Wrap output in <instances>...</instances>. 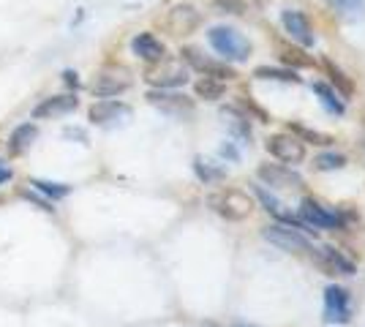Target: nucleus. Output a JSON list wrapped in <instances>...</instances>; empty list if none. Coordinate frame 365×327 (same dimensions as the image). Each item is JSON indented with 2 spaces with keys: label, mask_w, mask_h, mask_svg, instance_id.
I'll return each mask as SVG.
<instances>
[{
  "label": "nucleus",
  "mask_w": 365,
  "mask_h": 327,
  "mask_svg": "<svg viewBox=\"0 0 365 327\" xmlns=\"http://www.w3.org/2000/svg\"><path fill=\"white\" fill-rule=\"evenodd\" d=\"M207 41L215 49V55L227 63H245L254 52V44L245 38L237 28L229 25H215L207 31Z\"/></svg>",
  "instance_id": "1"
},
{
  "label": "nucleus",
  "mask_w": 365,
  "mask_h": 327,
  "mask_svg": "<svg viewBox=\"0 0 365 327\" xmlns=\"http://www.w3.org/2000/svg\"><path fill=\"white\" fill-rule=\"evenodd\" d=\"M180 61L185 63V68L197 71L199 77H213V79H221V82H232V79H237V71L232 68V63L207 58V55L197 47H182Z\"/></svg>",
  "instance_id": "2"
},
{
  "label": "nucleus",
  "mask_w": 365,
  "mask_h": 327,
  "mask_svg": "<svg viewBox=\"0 0 365 327\" xmlns=\"http://www.w3.org/2000/svg\"><path fill=\"white\" fill-rule=\"evenodd\" d=\"M207 204H210L213 213H218V216L227 218V221H243L254 210L251 197L245 191H240V188H224L218 194H210Z\"/></svg>",
  "instance_id": "3"
},
{
  "label": "nucleus",
  "mask_w": 365,
  "mask_h": 327,
  "mask_svg": "<svg viewBox=\"0 0 365 327\" xmlns=\"http://www.w3.org/2000/svg\"><path fill=\"white\" fill-rule=\"evenodd\" d=\"M300 221H303L308 229H346V218L338 210L324 207L317 199H303L300 202Z\"/></svg>",
  "instance_id": "4"
},
{
  "label": "nucleus",
  "mask_w": 365,
  "mask_h": 327,
  "mask_svg": "<svg viewBox=\"0 0 365 327\" xmlns=\"http://www.w3.org/2000/svg\"><path fill=\"white\" fill-rule=\"evenodd\" d=\"M161 25L169 31V36H191V33L199 31V25H202V11H199L197 6H191V3H178V6H172L164 19H161Z\"/></svg>",
  "instance_id": "5"
},
{
  "label": "nucleus",
  "mask_w": 365,
  "mask_h": 327,
  "mask_svg": "<svg viewBox=\"0 0 365 327\" xmlns=\"http://www.w3.org/2000/svg\"><path fill=\"white\" fill-rule=\"evenodd\" d=\"M145 98H148V104L161 109L169 118H191L194 109H197L194 98L178 93V90H158V88H153V90L145 93Z\"/></svg>",
  "instance_id": "6"
},
{
  "label": "nucleus",
  "mask_w": 365,
  "mask_h": 327,
  "mask_svg": "<svg viewBox=\"0 0 365 327\" xmlns=\"http://www.w3.org/2000/svg\"><path fill=\"white\" fill-rule=\"evenodd\" d=\"M264 150L273 158H278L281 164H300L305 158V142L297 140L292 131H281V134L267 137Z\"/></svg>",
  "instance_id": "7"
},
{
  "label": "nucleus",
  "mask_w": 365,
  "mask_h": 327,
  "mask_svg": "<svg viewBox=\"0 0 365 327\" xmlns=\"http://www.w3.org/2000/svg\"><path fill=\"white\" fill-rule=\"evenodd\" d=\"M262 237L281 251H311V240L300 229H294L289 224H270L262 229Z\"/></svg>",
  "instance_id": "8"
},
{
  "label": "nucleus",
  "mask_w": 365,
  "mask_h": 327,
  "mask_svg": "<svg viewBox=\"0 0 365 327\" xmlns=\"http://www.w3.org/2000/svg\"><path fill=\"white\" fill-rule=\"evenodd\" d=\"M153 68H148V85L158 88V90H175V88H182L188 82V68L185 66H175V63H167V58L158 63H150Z\"/></svg>",
  "instance_id": "9"
},
{
  "label": "nucleus",
  "mask_w": 365,
  "mask_h": 327,
  "mask_svg": "<svg viewBox=\"0 0 365 327\" xmlns=\"http://www.w3.org/2000/svg\"><path fill=\"white\" fill-rule=\"evenodd\" d=\"M131 118V107L123 104L118 98H101L96 101L91 109H88V120L93 125H101V128H109V125H120Z\"/></svg>",
  "instance_id": "10"
},
{
  "label": "nucleus",
  "mask_w": 365,
  "mask_h": 327,
  "mask_svg": "<svg viewBox=\"0 0 365 327\" xmlns=\"http://www.w3.org/2000/svg\"><path fill=\"white\" fill-rule=\"evenodd\" d=\"M351 319V295L344 286L324 289V322L327 325H346Z\"/></svg>",
  "instance_id": "11"
},
{
  "label": "nucleus",
  "mask_w": 365,
  "mask_h": 327,
  "mask_svg": "<svg viewBox=\"0 0 365 327\" xmlns=\"http://www.w3.org/2000/svg\"><path fill=\"white\" fill-rule=\"evenodd\" d=\"M128 88H131V79H128L125 68H104L91 82V93L98 98H115V95L125 93Z\"/></svg>",
  "instance_id": "12"
},
{
  "label": "nucleus",
  "mask_w": 365,
  "mask_h": 327,
  "mask_svg": "<svg viewBox=\"0 0 365 327\" xmlns=\"http://www.w3.org/2000/svg\"><path fill=\"white\" fill-rule=\"evenodd\" d=\"M281 25H284V31L289 36L294 44H300V47H314V41H317V33L311 28V19L303 14V11H297V9H287L284 14H281Z\"/></svg>",
  "instance_id": "13"
},
{
  "label": "nucleus",
  "mask_w": 365,
  "mask_h": 327,
  "mask_svg": "<svg viewBox=\"0 0 365 327\" xmlns=\"http://www.w3.org/2000/svg\"><path fill=\"white\" fill-rule=\"evenodd\" d=\"M76 107H79V98L74 93L49 95V98L38 101L33 107V120H55V118H63V115L74 112Z\"/></svg>",
  "instance_id": "14"
},
{
  "label": "nucleus",
  "mask_w": 365,
  "mask_h": 327,
  "mask_svg": "<svg viewBox=\"0 0 365 327\" xmlns=\"http://www.w3.org/2000/svg\"><path fill=\"white\" fill-rule=\"evenodd\" d=\"M257 177L270 188H300L303 177L297 172H292L287 164H262L257 170Z\"/></svg>",
  "instance_id": "15"
},
{
  "label": "nucleus",
  "mask_w": 365,
  "mask_h": 327,
  "mask_svg": "<svg viewBox=\"0 0 365 327\" xmlns=\"http://www.w3.org/2000/svg\"><path fill=\"white\" fill-rule=\"evenodd\" d=\"M131 52L137 55L139 61H145V63H158V61H164V58H167V47H164V41L150 31L137 33V36L131 38Z\"/></svg>",
  "instance_id": "16"
},
{
  "label": "nucleus",
  "mask_w": 365,
  "mask_h": 327,
  "mask_svg": "<svg viewBox=\"0 0 365 327\" xmlns=\"http://www.w3.org/2000/svg\"><path fill=\"white\" fill-rule=\"evenodd\" d=\"M317 265L327 273V276H354V262L346 259L344 254L333 246H324L317 251Z\"/></svg>",
  "instance_id": "17"
},
{
  "label": "nucleus",
  "mask_w": 365,
  "mask_h": 327,
  "mask_svg": "<svg viewBox=\"0 0 365 327\" xmlns=\"http://www.w3.org/2000/svg\"><path fill=\"white\" fill-rule=\"evenodd\" d=\"M221 118H224L229 134H232L235 140H240V145H251V118L245 115L243 109L237 107V104L224 107L221 109Z\"/></svg>",
  "instance_id": "18"
},
{
  "label": "nucleus",
  "mask_w": 365,
  "mask_h": 327,
  "mask_svg": "<svg viewBox=\"0 0 365 327\" xmlns=\"http://www.w3.org/2000/svg\"><path fill=\"white\" fill-rule=\"evenodd\" d=\"M275 52H278V61L284 63L287 68H314L317 61L305 52V47L294 44V41H275Z\"/></svg>",
  "instance_id": "19"
},
{
  "label": "nucleus",
  "mask_w": 365,
  "mask_h": 327,
  "mask_svg": "<svg viewBox=\"0 0 365 327\" xmlns=\"http://www.w3.org/2000/svg\"><path fill=\"white\" fill-rule=\"evenodd\" d=\"M311 90L317 93V98H319V104H322L324 109H327L330 115H335V118H341V115L346 112V101L341 98V93L335 90V88L330 85V82H324V79H314V82H311Z\"/></svg>",
  "instance_id": "20"
},
{
  "label": "nucleus",
  "mask_w": 365,
  "mask_h": 327,
  "mask_svg": "<svg viewBox=\"0 0 365 327\" xmlns=\"http://www.w3.org/2000/svg\"><path fill=\"white\" fill-rule=\"evenodd\" d=\"M36 140H38V128H36V123L16 125L14 131H11V137H9V142H6L9 156H25Z\"/></svg>",
  "instance_id": "21"
},
{
  "label": "nucleus",
  "mask_w": 365,
  "mask_h": 327,
  "mask_svg": "<svg viewBox=\"0 0 365 327\" xmlns=\"http://www.w3.org/2000/svg\"><path fill=\"white\" fill-rule=\"evenodd\" d=\"M322 68H324V74L330 77V85H333L335 90L341 93V98H344V101L354 95V82H351V77H346V74H344V71H341L333 61H327V58H324V61H322Z\"/></svg>",
  "instance_id": "22"
},
{
  "label": "nucleus",
  "mask_w": 365,
  "mask_h": 327,
  "mask_svg": "<svg viewBox=\"0 0 365 327\" xmlns=\"http://www.w3.org/2000/svg\"><path fill=\"white\" fill-rule=\"evenodd\" d=\"M194 93H197V98H205V101H218L227 93V82L213 77H199L194 82Z\"/></svg>",
  "instance_id": "23"
},
{
  "label": "nucleus",
  "mask_w": 365,
  "mask_h": 327,
  "mask_svg": "<svg viewBox=\"0 0 365 327\" xmlns=\"http://www.w3.org/2000/svg\"><path fill=\"white\" fill-rule=\"evenodd\" d=\"M257 79H273V82H287V85H300L303 79L294 74V68H273V66H259L254 68Z\"/></svg>",
  "instance_id": "24"
},
{
  "label": "nucleus",
  "mask_w": 365,
  "mask_h": 327,
  "mask_svg": "<svg viewBox=\"0 0 365 327\" xmlns=\"http://www.w3.org/2000/svg\"><path fill=\"white\" fill-rule=\"evenodd\" d=\"M287 131H292L297 140L303 142H311V145H333V137L330 134H322V131H314V128H308V125L303 123H289V128Z\"/></svg>",
  "instance_id": "25"
},
{
  "label": "nucleus",
  "mask_w": 365,
  "mask_h": 327,
  "mask_svg": "<svg viewBox=\"0 0 365 327\" xmlns=\"http://www.w3.org/2000/svg\"><path fill=\"white\" fill-rule=\"evenodd\" d=\"M194 172H197V177L202 183H215V180L224 177V170L210 164V161H205V158H194Z\"/></svg>",
  "instance_id": "26"
},
{
  "label": "nucleus",
  "mask_w": 365,
  "mask_h": 327,
  "mask_svg": "<svg viewBox=\"0 0 365 327\" xmlns=\"http://www.w3.org/2000/svg\"><path fill=\"white\" fill-rule=\"evenodd\" d=\"M327 3L341 16H349V19H357V16L365 14V0H327Z\"/></svg>",
  "instance_id": "27"
},
{
  "label": "nucleus",
  "mask_w": 365,
  "mask_h": 327,
  "mask_svg": "<svg viewBox=\"0 0 365 327\" xmlns=\"http://www.w3.org/2000/svg\"><path fill=\"white\" fill-rule=\"evenodd\" d=\"M237 107L243 109V112L248 115V118H251V120H259V123H270V115H267L264 109L259 107L257 101H254V95H251V93H243V95H240Z\"/></svg>",
  "instance_id": "28"
},
{
  "label": "nucleus",
  "mask_w": 365,
  "mask_h": 327,
  "mask_svg": "<svg viewBox=\"0 0 365 327\" xmlns=\"http://www.w3.org/2000/svg\"><path fill=\"white\" fill-rule=\"evenodd\" d=\"M314 167L319 172H335V170H344L346 167V156L344 153H322V156L314 158Z\"/></svg>",
  "instance_id": "29"
},
{
  "label": "nucleus",
  "mask_w": 365,
  "mask_h": 327,
  "mask_svg": "<svg viewBox=\"0 0 365 327\" xmlns=\"http://www.w3.org/2000/svg\"><path fill=\"white\" fill-rule=\"evenodd\" d=\"M31 186L36 191L46 194L49 199H61V197H68L71 194V186H63V183H52V180H31Z\"/></svg>",
  "instance_id": "30"
},
{
  "label": "nucleus",
  "mask_w": 365,
  "mask_h": 327,
  "mask_svg": "<svg viewBox=\"0 0 365 327\" xmlns=\"http://www.w3.org/2000/svg\"><path fill=\"white\" fill-rule=\"evenodd\" d=\"M213 9L218 14H245L248 11V3L245 0H213Z\"/></svg>",
  "instance_id": "31"
},
{
  "label": "nucleus",
  "mask_w": 365,
  "mask_h": 327,
  "mask_svg": "<svg viewBox=\"0 0 365 327\" xmlns=\"http://www.w3.org/2000/svg\"><path fill=\"white\" fill-rule=\"evenodd\" d=\"M19 194H22L25 199L36 202L38 207H41V210H46V213H52V210H55V207H52V202H46V199H38V197H36V194H31V191H19Z\"/></svg>",
  "instance_id": "32"
},
{
  "label": "nucleus",
  "mask_w": 365,
  "mask_h": 327,
  "mask_svg": "<svg viewBox=\"0 0 365 327\" xmlns=\"http://www.w3.org/2000/svg\"><path fill=\"white\" fill-rule=\"evenodd\" d=\"M221 156L229 158V161H237V158H240V153L235 150V145H232V142H224V145H221Z\"/></svg>",
  "instance_id": "33"
},
{
  "label": "nucleus",
  "mask_w": 365,
  "mask_h": 327,
  "mask_svg": "<svg viewBox=\"0 0 365 327\" xmlns=\"http://www.w3.org/2000/svg\"><path fill=\"white\" fill-rule=\"evenodd\" d=\"M11 177H14V172H11V167H9V164H6L3 158H0V186H6V183H9Z\"/></svg>",
  "instance_id": "34"
},
{
  "label": "nucleus",
  "mask_w": 365,
  "mask_h": 327,
  "mask_svg": "<svg viewBox=\"0 0 365 327\" xmlns=\"http://www.w3.org/2000/svg\"><path fill=\"white\" fill-rule=\"evenodd\" d=\"M63 82H66V85H68L71 90H76V88H79V74L68 68V71H63Z\"/></svg>",
  "instance_id": "35"
},
{
  "label": "nucleus",
  "mask_w": 365,
  "mask_h": 327,
  "mask_svg": "<svg viewBox=\"0 0 365 327\" xmlns=\"http://www.w3.org/2000/svg\"><path fill=\"white\" fill-rule=\"evenodd\" d=\"M63 137H66V140H68V137H74V140H79L82 145L88 142V137H85V131H79V128H66V131H63Z\"/></svg>",
  "instance_id": "36"
}]
</instances>
